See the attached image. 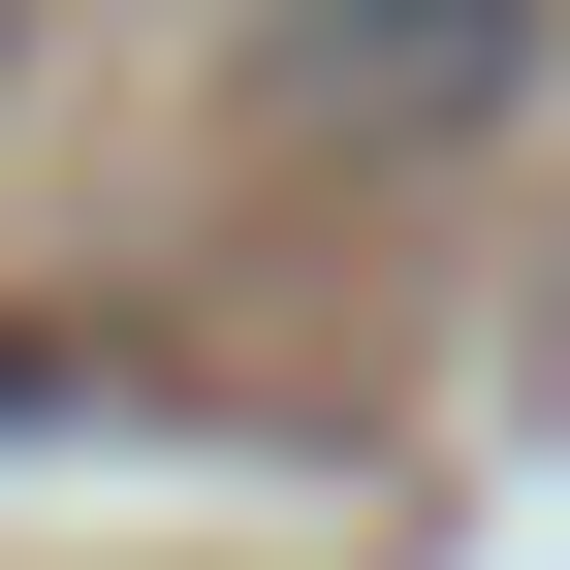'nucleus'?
Masks as SVG:
<instances>
[{
	"label": "nucleus",
	"instance_id": "f257e3e1",
	"mask_svg": "<svg viewBox=\"0 0 570 570\" xmlns=\"http://www.w3.org/2000/svg\"><path fill=\"white\" fill-rule=\"evenodd\" d=\"M539 32H570V0H254V63L348 127V159H444V127H508V96H539Z\"/></svg>",
	"mask_w": 570,
	"mask_h": 570
},
{
	"label": "nucleus",
	"instance_id": "f03ea898",
	"mask_svg": "<svg viewBox=\"0 0 570 570\" xmlns=\"http://www.w3.org/2000/svg\"><path fill=\"white\" fill-rule=\"evenodd\" d=\"M32 412H96V381H63V348H32V317H0V444H32Z\"/></svg>",
	"mask_w": 570,
	"mask_h": 570
},
{
	"label": "nucleus",
	"instance_id": "7ed1b4c3",
	"mask_svg": "<svg viewBox=\"0 0 570 570\" xmlns=\"http://www.w3.org/2000/svg\"><path fill=\"white\" fill-rule=\"evenodd\" d=\"M0 63H32V0H0Z\"/></svg>",
	"mask_w": 570,
	"mask_h": 570
}]
</instances>
